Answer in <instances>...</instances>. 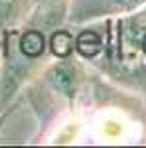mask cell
<instances>
[{
    "label": "cell",
    "mask_w": 146,
    "mask_h": 148,
    "mask_svg": "<svg viewBox=\"0 0 146 148\" xmlns=\"http://www.w3.org/2000/svg\"><path fill=\"white\" fill-rule=\"evenodd\" d=\"M101 51L85 61L114 87L130 93L146 109V4L136 12L97 20Z\"/></svg>",
    "instance_id": "1"
},
{
    "label": "cell",
    "mask_w": 146,
    "mask_h": 148,
    "mask_svg": "<svg viewBox=\"0 0 146 148\" xmlns=\"http://www.w3.org/2000/svg\"><path fill=\"white\" fill-rule=\"evenodd\" d=\"M146 0H69L65 24L81 26V24L97 22L105 18L124 16L142 8Z\"/></svg>",
    "instance_id": "2"
},
{
    "label": "cell",
    "mask_w": 146,
    "mask_h": 148,
    "mask_svg": "<svg viewBox=\"0 0 146 148\" xmlns=\"http://www.w3.org/2000/svg\"><path fill=\"white\" fill-rule=\"evenodd\" d=\"M32 2H34L32 14L24 24L44 28L47 34L65 24L69 0H32Z\"/></svg>",
    "instance_id": "3"
},
{
    "label": "cell",
    "mask_w": 146,
    "mask_h": 148,
    "mask_svg": "<svg viewBox=\"0 0 146 148\" xmlns=\"http://www.w3.org/2000/svg\"><path fill=\"white\" fill-rule=\"evenodd\" d=\"M34 8L32 0H0V32L22 26Z\"/></svg>",
    "instance_id": "4"
},
{
    "label": "cell",
    "mask_w": 146,
    "mask_h": 148,
    "mask_svg": "<svg viewBox=\"0 0 146 148\" xmlns=\"http://www.w3.org/2000/svg\"><path fill=\"white\" fill-rule=\"evenodd\" d=\"M47 47L51 57H67L75 53V32L73 26L63 24L56 30H51L47 36Z\"/></svg>",
    "instance_id": "5"
},
{
    "label": "cell",
    "mask_w": 146,
    "mask_h": 148,
    "mask_svg": "<svg viewBox=\"0 0 146 148\" xmlns=\"http://www.w3.org/2000/svg\"><path fill=\"white\" fill-rule=\"evenodd\" d=\"M0 44H2V32H0Z\"/></svg>",
    "instance_id": "6"
}]
</instances>
